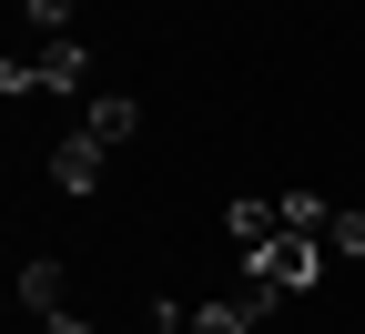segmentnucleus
I'll use <instances>...</instances> for the list:
<instances>
[{
	"mask_svg": "<svg viewBox=\"0 0 365 334\" xmlns=\"http://www.w3.org/2000/svg\"><path fill=\"white\" fill-rule=\"evenodd\" d=\"M244 263L274 283V294H304V283L325 273V244H314V233H274V244H264V254H244Z\"/></svg>",
	"mask_w": 365,
	"mask_h": 334,
	"instance_id": "nucleus-2",
	"label": "nucleus"
},
{
	"mask_svg": "<svg viewBox=\"0 0 365 334\" xmlns=\"http://www.w3.org/2000/svg\"><path fill=\"white\" fill-rule=\"evenodd\" d=\"M61 294H71V273H61L51 254H31V263H21V304H31V314H61Z\"/></svg>",
	"mask_w": 365,
	"mask_h": 334,
	"instance_id": "nucleus-5",
	"label": "nucleus"
},
{
	"mask_svg": "<svg viewBox=\"0 0 365 334\" xmlns=\"http://www.w3.org/2000/svg\"><path fill=\"white\" fill-rule=\"evenodd\" d=\"M325 254L365 263V203H335V223H325Z\"/></svg>",
	"mask_w": 365,
	"mask_h": 334,
	"instance_id": "nucleus-6",
	"label": "nucleus"
},
{
	"mask_svg": "<svg viewBox=\"0 0 365 334\" xmlns=\"http://www.w3.org/2000/svg\"><path fill=\"white\" fill-rule=\"evenodd\" d=\"M0 81H11V91H71V81H81L71 31H41L31 51H11V61H0Z\"/></svg>",
	"mask_w": 365,
	"mask_h": 334,
	"instance_id": "nucleus-1",
	"label": "nucleus"
},
{
	"mask_svg": "<svg viewBox=\"0 0 365 334\" xmlns=\"http://www.w3.org/2000/svg\"><path fill=\"white\" fill-rule=\"evenodd\" d=\"M51 182H61V193H91V182H102V142H91V132H71L61 152H51Z\"/></svg>",
	"mask_w": 365,
	"mask_h": 334,
	"instance_id": "nucleus-4",
	"label": "nucleus"
},
{
	"mask_svg": "<svg viewBox=\"0 0 365 334\" xmlns=\"http://www.w3.org/2000/svg\"><path fill=\"white\" fill-rule=\"evenodd\" d=\"M81 132L112 152V142H132V132H143V102H132V91H91V102H81Z\"/></svg>",
	"mask_w": 365,
	"mask_h": 334,
	"instance_id": "nucleus-3",
	"label": "nucleus"
}]
</instances>
